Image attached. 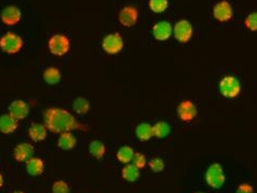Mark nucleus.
Instances as JSON below:
<instances>
[{
    "label": "nucleus",
    "instance_id": "nucleus-24",
    "mask_svg": "<svg viewBox=\"0 0 257 193\" xmlns=\"http://www.w3.org/2000/svg\"><path fill=\"white\" fill-rule=\"evenodd\" d=\"M88 150H90V153L94 156V158L97 160L102 159L104 154H106V146H104L101 142H99V140H93V142L90 144Z\"/></svg>",
    "mask_w": 257,
    "mask_h": 193
},
{
    "label": "nucleus",
    "instance_id": "nucleus-4",
    "mask_svg": "<svg viewBox=\"0 0 257 193\" xmlns=\"http://www.w3.org/2000/svg\"><path fill=\"white\" fill-rule=\"evenodd\" d=\"M226 180L225 173L223 170V166L219 163H213L208 168L206 172V181L209 187L213 189H219L223 187Z\"/></svg>",
    "mask_w": 257,
    "mask_h": 193
},
{
    "label": "nucleus",
    "instance_id": "nucleus-15",
    "mask_svg": "<svg viewBox=\"0 0 257 193\" xmlns=\"http://www.w3.org/2000/svg\"><path fill=\"white\" fill-rule=\"evenodd\" d=\"M19 128V121L10 116L9 113L0 116V133L12 134Z\"/></svg>",
    "mask_w": 257,
    "mask_h": 193
},
{
    "label": "nucleus",
    "instance_id": "nucleus-17",
    "mask_svg": "<svg viewBox=\"0 0 257 193\" xmlns=\"http://www.w3.org/2000/svg\"><path fill=\"white\" fill-rule=\"evenodd\" d=\"M26 171L28 175L37 177L40 176L44 172V162L40 158H30L28 161H26Z\"/></svg>",
    "mask_w": 257,
    "mask_h": 193
},
{
    "label": "nucleus",
    "instance_id": "nucleus-23",
    "mask_svg": "<svg viewBox=\"0 0 257 193\" xmlns=\"http://www.w3.org/2000/svg\"><path fill=\"white\" fill-rule=\"evenodd\" d=\"M72 108L76 113L78 114H85L91 109V104L86 98L84 97H78L72 103Z\"/></svg>",
    "mask_w": 257,
    "mask_h": 193
},
{
    "label": "nucleus",
    "instance_id": "nucleus-26",
    "mask_svg": "<svg viewBox=\"0 0 257 193\" xmlns=\"http://www.w3.org/2000/svg\"><path fill=\"white\" fill-rule=\"evenodd\" d=\"M169 7L168 0H149V8L154 13H162Z\"/></svg>",
    "mask_w": 257,
    "mask_h": 193
},
{
    "label": "nucleus",
    "instance_id": "nucleus-10",
    "mask_svg": "<svg viewBox=\"0 0 257 193\" xmlns=\"http://www.w3.org/2000/svg\"><path fill=\"white\" fill-rule=\"evenodd\" d=\"M139 19L138 10L133 6H126L119 11V21L125 27H133L137 24Z\"/></svg>",
    "mask_w": 257,
    "mask_h": 193
},
{
    "label": "nucleus",
    "instance_id": "nucleus-11",
    "mask_svg": "<svg viewBox=\"0 0 257 193\" xmlns=\"http://www.w3.org/2000/svg\"><path fill=\"white\" fill-rule=\"evenodd\" d=\"M152 33H153V36L156 40L166 41L174 34V27H172V25L169 22H167V21H161V22L156 23L153 26Z\"/></svg>",
    "mask_w": 257,
    "mask_h": 193
},
{
    "label": "nucleus",
    "instance_id": "nucleus-31",
    "mask_svg": "<svg viewBox=\"0 0 257 193\" xmlns=\"http://www.w3.org/2000/svg\"><path fill=\"white\" fill-rule=\"evenodd\" d=\"M236 193H254V188L250 184H241L238 186Z\"/></svg>",
    "mask_w": 257,
    "mask_h": 193
},
{
    "label": "nucleus",
    "instance_id": "nucleus-21",
    "mask_svg": "<svg viewBox=\"0 0 257 193\" xmlns=\"http://www.w3.org/2000/svg\"><path fill=\"white\" fill-rule=\"evenodd\" d=\"M140 176V170L136 168L132 163L126 164L125 168L122 170V177L123 179L128 182L137 181Z\"/></svg>",
    "mask_w": 257,
    "mask_h": 193
},
{
    "label": "nucleus",
    "instance_id": "nucleus-19",
    "mask_svg": "<svg viewBox=\"0 0 257 193\" xmlns=\"http://www.w3.org/2000/svg\"><path fill=\"white\" fill-rule=\"evenodd\" d=\"M136 136L140 139L141 142H148L152 137H154L153 127L149 123H140L136 128Z\"/></svg>",
    "mask_w": 257,
    "mask_h": 193
},
{
    "label": "nucleus",
    "instance_id": "nucleus-13",
    "mask_svg": "<svg viewBox=\"0 0 257 193\" xmlns=\"http://www.w3.org/2000/svg\"><path fill=\"white\" fill-rule=\"evenodd\" d=\"M0 18H1L3 24L13 26L17 25L22 19V12H20V10L18 7L9 6L2 10Z\"/></svg>",
    "mask_w": 257,
    "mask_h": 193
},
{
    "label": "nucleus",
    "instance_id": "nucleus-16",
    "mask_svg": "<svg viewBox=\"0 0 257 193\" xmlns=\"http://www.w3.org/2000/svg\"><path fill=\"white\" fill-rule=\"evenodd\" d=\"M28 135L30 139L35 143H40L48 136V129L45 128L44 124L41 123H34L30 125L28 129Z\"/></svg>",
    "mask_w": 257,
    "mask_h": 193
},
{
    "label": "nucleus",
    "instance_id": "nucleus-12",
    "mask_svg": "<svg viewBox=\"0 0 257 193\" xmlns=\"http://www.w3.org/2000/svg\"><path fill=\"white\" fill-rule=\"evenodd\" d=\"M9 114L15 120H23L29 114V106L24 101H13L9 106Z\"/></svg>",
    "mask_w": 257,
    "mask_h": 193
},
{
    "label": "nucleus",
    "instance_id": "nucleus-22",
    "mask_svg": "<svg viewBox=\"0 0 257 193\" xmlns=\"http://www.w3.org/2000/svg\"><path fill=\"white\" fill-rule=\"evenodd\" d=\"M134 149L129 146H123L120 147L118 152H117V159L119 161L120 163L123 164H129L133 161L134 158Z\"/></svg>",
    "mask_w": 257,
    "mask_h": 193
},
{
    "label": "nucleus",
    "instance_id": "nucleus-34",
    "mask_svg": "<svg viewBox=\"0 0 257 193\" xmlns=\"http://www.w3.org/2000/svg\"><path fill=\"white\" fill-rule=\"evenodd\" d=\"M196 193H203V192H196Z\"/></svg>",
    "mask_w": 257,
    "mask_h": 193
},
{
    "label": "nucleus",
    "instance_id": "nucleus-30",
    "mask_svg": "<svg viewBox=\"0 0 257 193\" xmlns=\"http://www.w3.org/2000/svg\"><path fill=\"white\" fill-rule=\"evenodd\" d=\"M146 163H148V161H146V156L142 153L137 152L134 154V158L132 161V164H134L136 168L139 169V170H142L145 168Z\"/></svg>",
    "mask_w": 257,
    "mask_h": 193
},
{
    "label": "nucleus",
    "instance_id": "nucleus-7",
    "mask_svg": "<svg viewBox=\"0 0 257 193\" xmlns=\"http://www.w3.org/2000/svg\"><path fill=\"white\" fill-rule=\"evenodd\" d=\"M193 25L190 21L180 20L178 21L174 27L175 38L181 43H187L192 39L193 36Z\"/></svg>",
    "mask_w": 257,
    "mask_h": 193
},
{
    "label": "nucleus",
    "instance_id": "nucleus-9",
    "mask_svg": "<svg viewBox=\"0 0 257 193\" xmlns=\"http://www.w3.org/2000/svg\"><path fill=\"white\" fill-rule=\"evenodd\" d=\"M197 114V107L192 101H183L178 106V116L183 122H192Z\"/></svg>",
    "mask_w": 257,
    "mask_h": 193
},
{
    "label": "nucleus",
    "instance_id": "nucleus-6",
    "mask_svg": "<svg viewBox=\"0 0 257 193\" xmlns=\"http://www.w3.org/2000/svg\"><path fill=\"white\" fill-rule=\"evenodd\" d=\"M102 49L106 53L110 55H115L119 53L124 48L123 37L119 33H112L107 35L102 40Z\"/></svg>",
    "mask_w": 257,
    "mask_h": 193
},
{
    "label": "nucleus",
    "instance_id": "nucleus-20",
    "mask_svg": "<svg viewBox=\"0 0 257 193\" xmlns=\"http://www.w3.org/2000/svg\"><path fill=\"white\" fill-rule=\"evenodd\" d=\"M43 80L46 85L55 86L57 83H59L61 80V74L59 69L55 68V67H49L43 72Z\"/></svg>",
    "mask_w": 257,
    "mask_h": 193
},
{
    "label": "nucleus",
    "instance_id": "nucleus-28",
    "mask_svg": "<svg viewBox=\"0 0 257 193\" xmlns=\"http://www.w3.org/2000/svg\"><path fill=\"white\" fill-rule=\"evenodd\" d=\"M245 27L251 31H257V12L249 14L244 20Z\"/></svg>",
    "mask_w": 257,
    "mask_h": 193
},
{
    "label": "nucleus",
    "instance_id": "nucleus-3",
    "mask_svg": "<svg viewBox=\"0 0 257 193\" xmlns=\"http://www.w3.org/2000/svg\"><path fill=\"white\" fill-rule=\"evenodd\" d=\"M218 90L222 95L226 98L237 97L241 92L240 80L234 76H225L219 81Z\"/></svg>",
    "mask_w": 257,
    "mask_h": 193
},
{
    "label": "nucleus",
    "instance_id": "nucleus-32",
    "mask_svg": "<svg viewBox=\"0 0 257 193\" xmlns=\"http://www.w3.org/2000/svg\"><path fill=\"white\" fill-rule=\"evenodd\" d=\"M2 186H3V177L1 174H0V188H1Z\"/></svg>",
    "mask_w": 257,
    "mask_h": 193
},
{
    "label": "nucleus",
    "instance_id": "nucleus-2",
    "mask_svg": "<svg viewBox=\"0 0 257 193\" xmlns=\"http://www.w3.org/2000/svg\"><path fill=\"white\" fill-rule=\"evenodd\" d=\"M23 38L14 33H7L0 38V49L7 54H17L22 50Z\"/></svg>",
    "mask_w": 257,
    "mask_h": 193
},
{
    "label": "nucleus",
    "instance_id": "nucleus-29",
    "mask_svg": "<svg viewBox=\"0 0 257 193\" xmlns=\"http://www.w3.org/2000/svg\"><path fill=\"white\" fill-rule=\"evenodd\" d=\"M149 165L154 173H160V172L165 170V162L160 158H153L150 161Z\"/></svg>",
    "mask_w": 257,
    "mask_h": 193
},
{
    "label": "nucleus",
    "instance_id": "nucleus-25",
    "mask_svg": "<svg viewBox=\"0 0 257 193\" xmlns=\"http://www.w3.org/2000/svg\"><path fill=\"white\" fill-rule=\"evenodd\" d=\"M170 132H171V128H170V125L168 124L167 122L160 121V122H157V123H155L153 125L154 137L165 138V137L168 136V135L170 134Z\"/></svg>",
    "mask_w": 257,
    "mask_h": 193
},
{
    "label": "nucleus",
    "instance_id": "nucleus-8",
    "mask_svg": "<svg viewBox=\"0 0 257 193\" xmlns=\"http://www.w3.org/2000/svg\"><path fill=\"white\" fill-rule=\"evenodd\" d=\"M213 17L221 23H226L234 18V9L227 0H221L213 7Z\"/></svg>",
    "mask_w": 257,
    "mask_h": 193
},
{
    "label": "nucleus",
    "instance_id": "nucleus-14",
    "mask_svg": "<svg viewBox=\"0 0 257 193\" xmlns=\"http://www.w3.org/2000/svg\"><path fill=\"white\" fill-rule=\"evenodd\" d=\"M34 154V146L29 143H20L14 147L13 155L18 162H26Z\"/></svg>",
    "mask_w": 257,
    "mask_h": 193
},
{
    "label": "nucleus",
    "instance_id": "nucleus-27",
    "mask_svg": "<svg viewBox=\"0 0 257 193\" xmlns=\"http://www.w3.org/2000/svg\"><path fill=\"white\" fill-rule=\"evenodd\" d=\"M52 192L53 193H69L70 188L69 185L64 180H57L52 186Z\"/></svg>",
    "mask_w": 257,
    "mask_h": 193
},
{
    "label": "nucleus",
    "instance_id": "nucleus-33",
    "mask_svg": "<svg viewBox=\"0 0 257 193\" xmlns=\"http://www.w3.org/2000/svg\"><path fill=\"white\" fill-rule=\"evenodd\" d=\"M12 193H24L23 191H14V192H12Z\"/></svg>",
    "mask_w": 257,
    "mask_h": 193
},
{
    "label": "nucleus",
    "instance_id": "nucleus-1",
    "mask_svg": "<svg viewBox=\"0 0 257 193\" xmlns=\"http://www.w3.org/2000/svg\"><path fill=\"white\" fill-rule=\"evenodd\" d=\"M44 125L49 131L55 134H62L81 129L75 116L66 109L52 107L44 112Z\"/></svg>",
    "mask_w": 257,
    "mask_h": 193
},
{
    "label": "nucleus",
    "instance_id": "nucleus-18",
    "mask_svg": "<svg viewBox=\"0 0 257 193\" xmlns=\"http://www.w3.org/2000/svg\"><path fill=\"white\" fill-rule=\"evenodd\" d=\"M57 146L65 151L72 150L77 146V138L71 132L62 133L60 134L59 142H57Z\"/></svg>",
    "mask_w": 257,
    "mask_h": 193
},
{
    "label": "nucleus",
    "instance_id": "nucleus-5",
    "mask_svg": "<svg viewBox=\"0 0 257 193\" xmlns=\"http://www.w3.org/2000/svg\"><path fill=\"white\" fill-rule=\"evenodd\" d=\"M48 48L53 55L64 56L70 50V40L65 35H54L48 41Z\"/></svg>",
    "mask_w": 257,
    "mask_h": 193
}]
</instances>
